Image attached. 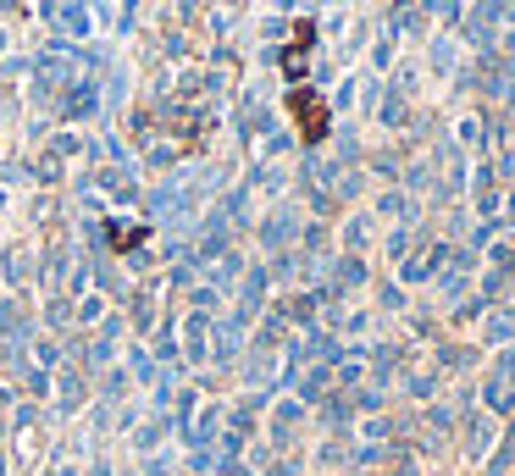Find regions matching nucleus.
<instances>
[{
	"instance_id": "f257e3e1",
	"label": "nucleus",
	"mask_w": 515,
	"mask_h": 476,
	"mask_svg": "<svg viewBox=\"0 0 515 476\" xmlns=\"http://www.w3.org/2000/svg\"><path fill=\"white\" fill-rule=\"evenodd\" d=\"M288 111H294V122H300V139L305 144H322L327 139V106H322V95L294 89V95H288Z\"/></svg>"
},
{
	"instance_id": "f03ea898",
	"label": "nucleus",
	"mask_w": 515,
	"mask_h": 476,
	"mask_svg": "<svg viewBox=\"0 0 515 476\" xmlns=\"http://www.w3.org/2000/svg\"><path fill=\"white\" fill-rule=\"evenodd\" d=\"M139 238H150V233L144 227H111V250L128 255V250H139Z\"/></svg>"
}]
</instances>
